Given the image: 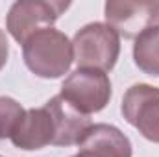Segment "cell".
<instances>
[{
    "instance_id": "obj_1",
    "label": "cell",
    "mask_w": 159,
    "mask_h": 157,
    "mask_svg": "<svg viewBox=\"0 0 159 157\" xmlns=\"http://www.w3.org/2000/svg\"><path fill=\"white\" fill-rule=\"evenodd\" d=\"M26 67L43 79L65 76L74 61L72 41L56 28H44L22 44Z\"/></svg>"
},
{
    "instance_id": "obj_2",
    "label": "cell",
    "mask_w": 159,
    "mask_h": 157,
    "mask_svg": "<svg viewBox=\"0 0 159 157\" xmlns=\"http://www.w3.org/2000/svg\"><path fill=\"white\" fill-rule=\"evenodd\" d=\"M72 50L78 69L109 72L120 56V37L106 22H91L74 34Z\"/></svg>"
},
{
    "instance_id": "obj_3",
    "label": "cell",
    "mask_w": 159,
    "mask_h": 157,
    "mask_svg": "<svg viewBox=\"0 0 159 157\" xmlns=\"http://www.w3.org/2000/svg\"><path fill=\"white\" fill-rule=\"evenodd\" d=\"M111 92V79L106 72L96 69H76L65 78L59 94L80 113L93 115L109 104Z\"/></svg>"
},
{
    "instance_id": "obj_4",
    "label": "cell",
    "mask_w": 159,
    "mask_h": 157,
    "mask_svg": "<svg viewBox=\"0 0 159 157\" xmlns=\"http://www.w3.org/2000/svg\"><path fill=\"white\" fill-rule=\"evenodd\" d=\"M69 6L57 0H17L6 15V28L17 43L24 44L34 34L52 28Z\"/></svg>"
},
{
    "instance_id": "obj_5",
    "label": "cell",
    "mask_w": 159,
    "mask_h": 157,
    "mask_svg": "<svg viewBox=\"0 0 159 157\" xmlns=\"http://www.w3.org/2000/svg\"><path fill=\"white\" fill-rule=\"evenodd\" d=\"M104 17L119 37L137 39L146 30L159 26V0H107Z\"/></svg>"
},
{
    "instance_id": "obj_6",
    "label": "cell",
    "mask_w": 159,
    "mask_h": 157,
    "mask_svg": "<svg viewBox=\"0 0 159 157\" xmlns=\"http://www.w3.org/2000/svg\"><path fill=\"white\" fill-rule=\"evenodd\" d=\"M124 120L146 141L159 144V87L148 83L131 85L120 105Z\"/></svg>"
},
{
    "instance_id": "obj_7",
    "label": "cell",
    "mask_w": 159,
    "mask_h": 157,
    "mask_svg": "<svg viewBox=\"0 0 159 157\" xmlns=\"http://www.w3.org/2000/svg\"><path fill=\"white\" fill-rule=\"evenodd\" d=\"M44 107L48 109L54 124V142L52 146H74L81 141L85 131L93 126L89 115L80 113L61 94L50 98Z\"/></svg>"
},
{
    "instance_id": "obj_8",
    "label": "cell",
    "mask_w": 159,
    "mask_h": 157,
    "mask_svg": "<svg viewBox=\"0 0 159 157\" xmlns=\"http://www.w3.org/2000/svg\"><path fill=\"white\" fill-rule=\"evenodd\" d=\"M80 157H131V142L117 126L93 124L78 142Z\"/></svg>"
},
{
    "instance_id": "obj_9",
    "label": "cell",
    "mask_w": 159,
    "mask_h": 157,
    "mask_svg": "<svg viewBox=\"0 0 159 157\" xmlns=\"http://www.w3.org/2000/svg\"><path fill=\"white\" fill-rule=\"evenodd\" d=\"M15 148L24 152H35L54 142V124L48 109L43 105L37 109H28L20 118L19 126L11 135Z\"/></svg>"
},
{
    "instance_id": "obj_10",
    "label": "cell",
    "mask_w": 159,
    "mask_h": 157,
    "mask_svg": "<svg viewBox=\"0 0 159 157\" xmlns=\"http://www.w3.org/2000/svg\"><path fill=\"white\" fill-rule=\"evenodd\" d=\"M133 61L144 74L159 78V26L146 30L135 39Z\"/></svg>"
},
{
    "instance_id": "obj_11",
    "label": "cell",
    "mask_w": 159,
    "mask_h": 157,
    "mask_svg": "<svg viewBox=\"0 0 159 157\" xmlns=\"http://www.w3.org/2000/svg\"><path fill=\"white\" fill-rule=\"evenodd\" d=\"M22 105L11 96H0V141L11 139L15 128L19 126L20 118L24 117Z\"/></svg>"
},
{
    "instance_id": "obj_12",
    "label": "cell",
    "mask_w": 159,
    "mask_h": 157,
    "mask_svg": "<svg viewBox=\"0 0 159 157\" xmlns=\"http://www.w3.org/2000/svg\"><path fill=\"white\" fill-rule=\"evenodd\" d=\"M7 57H9V43H7V37H6L4 30H0V70L6 67Z\"/></svg>"
},
{
    "instance_id": "obj_13",
    "label": "cell",
    "mask_w": 159,
    "mask_h": 157,
    "mask_svg": "<svg viewBox=\"0 0 159 157\" xmlns=\"http://www.w3.org/2000/svg\"><path fill=\"white\" fill-rule=\"evenodd\" d=\"M72 157H80V155H72Z\"/></svg>"
},
{
    "instance_id": "obj_14",
    "label": "cell",
    "mask_w": 159,
    "mask_h": 157,
    "mask_svg": "<svg viewBox=\"0 0 159 157\" xmlns=\"http://www.w3.org/2000/svg\"><path fill=\"white\" fill-rule=\"evenodd\" d=\"M0 157H2V155H0Z\"/></svg>"
}]
</instances>
